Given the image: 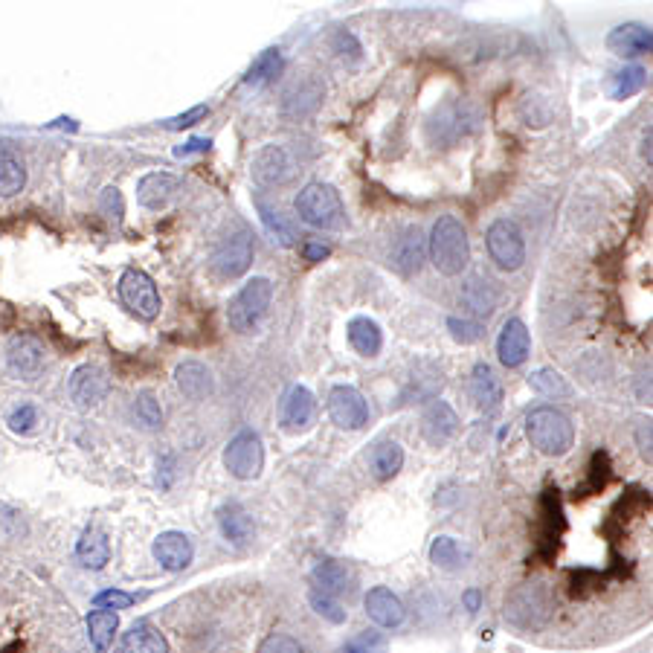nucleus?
I'll return each mask as SVG.
<instances>
[{
	"label": "nucleus",
	"instance_id": "nucleus-40",
	"mask_svg": "<svg viewBox=\"0 0 653 653\" xmlns=\"http://www.w3.org/2000/svg\"><path fill=\"white\" fill-rule=\"evenodd\" d=\"M308 601H311L314 613H317V616H323V619L331 624H343L346 622V616H349V613H346V607H343L337 598H331V595H323V593H317V590H311V593H308Z\"/></svg>",
	"mask_w": 653,
	"mask_h": 653
},
{
	"label": "nucleus",
	"instance_id": "nucleus-15",
	"mask_svg": "<svg viewBox=\"0 0 653 653\" xmlns=\"http://www.w3.org/2000/svg\"><path fill=\"white\" fill-rule=\"evenodd\" d=\"M151 552H154V561L163 566V569H169V572L186 569V566L192 564V555H195L192 540L183 535V532H163V535L154 540Z\"/></svg>",
	"mask_w": 653,
	"mask_h": 653
},
{
	"label": "nucleus",
	"instance_id": "nucleus-43",
	"mask_svg": "<svg viewBox=\"0 0 653 653\" xmlns=\"http://www.w3.org/2000/svg\"><path fill=\"white\" fill-rule=\"evenodd\" d=\"M447 328L453 331V337L459 343H476L482 337V323H474V320H456V317H450Z\"/></svg>",
	"mask_w": 653,
	"mask_h": 653
},
{
	"label": "nucleus",
	"instance_id": "nucleus-20",
	"mask_svg": "<svg viewBox=\"0 0 653 653\" xmlns=\"http://www.w3.org/2000/svg\"><path fill=\"white\" fill-rule=\"evenodd\" d=\"M311 581H314V590H317V593L340 598V595H346L349 590H352L355 575H352L349 566L340 564V561H323V564L314 566Z\"/></svg>",
	"mask_w": 653,
	"mask_h": 653
},
{
	"label": "nucleus",
	"instance_id": "nucleus-48",
	"mask_svg": "<svg viewBox=\"0 0 653 653\" xmlns=\"http://www.w3.org/2000/svg\"><path fill=\"white\" fill-rule=\"evenodd\" d=\"M212 149V140H204V137H195V140H189V143H183L175 149L178 157H189V154H201V151Z\"/></svg>",
	"mask_w": 653,
	"mask_h": 653
},
{
	"label": "nucleus",
	"instance_id": "nucleus-47",
	"mask_svg": "<svg viewBox=\"0 0 653 653\" xmlns=\"http://www.w3.org/2000/svg\"><path fill=\"white\" fill-rule=\"evenodd\" d=\"M302 253H305L308 262H323L328 253H331V247L323 244V241H305V244H302Z\"/></svg>",
	"mask_w": 653,
	"mask_h": 653
},
{
	"label": "nucleus",
	"instance_id": "nucleus-22",
	"mask_svg": "<svg viewBox=\"0 0 653 653\" xmlns=\"http://www.w3.org/2000/svg\"><path fill=\"white\" fill-rule=\"evenodd\" d=\"M421 262H424V236L418 227H410V230H404V236L398 238L389 265L404 276H413L421 268Z\"/></svg>",
	"mask_w": 653,
	"mask_h": 653
},
{
	"label": "nucleus",
	"instance_id": "nucleus-41",
	"mask_svg": "<svg viewBox=\"0 0 653 653\" xmlns=\"http://www.w3.org/2000/svg\"><path fill=\"white\" fill-rule=\"evenodd\" d=\"M93 604H96V610H128L131 604H137V595L131 593H122V590H105V593H99L93 598Z\"/></svg>",
	"mask_w": 653,
	"mask_h": 653
},
{
	"label": "nucleus",
	"instance_id": "nucleus-50",
	"mask_svg": "<svg viewBox=\"0 0 653 653\" xmlns=\"http://www.w3.org/2000/svg\"><path fill=\"white\" fill-rule=\"evenodd\" d=\"M462 604L468 607V613H476L479 604H482V593H479V590H468V593L462 595Z\"/></svg>",
	"mask_w": 653,
	"mask_h": 653
},
{
	"label": "nucleus",
	"instance_id": "nucleus-36",
	"mask_svg": "<svg viewBox=\"0 0 653 653\" xmlns=\"http://www.w3.org/2000/svg\"><path fill=\"white\" fill-rule=\"evenodd\" d=\"M529 386L540 392V395H549V398H566L572 395V386L566 384V378L555 369H537L535 375H529Z\"/></svg>",
	"mask_w": 653,
	"mask_h": 653
},
{
	"label": "nucleus",
	"instance_id": "nucleus-38",
	"mask_svg": "<svg viewBox=\"0 0 653 653\" xmlns=\"http://www.w3.org/2000/svg\"><path fill=\"white\" fill-rule=\"evenodd\" d=\"M386 648H389V642H386L384 633H378V630H360L357 636H352L343 645L340 653H386Z\"/></svg>",
	"mask_w": 653,
	"mask_h": 653
},
{
	"label": "nucleus",
	"instance_id": "nucleus-24",
	"mask_svg": "<svg viewBox=\"0 0 653 653\" xmlns=\"http://www.w3.org/2000/svg\"><path fill=\"white\" fill-rule=\"evenodd\" d=\"M175 381H178V389L189 401H204L207 395H212V389H215L207 366H201V363H195V360L180 363L178 372H175Z\"/></svg>",
	"mask_w": 653,
	"mask_h": 653
},
{
	"label": "nucleus",
	"instance_id": "nucleus-12",
	"mask_svg": "<svg viewBox=\"0 0 653 653\" xmlns=\"http://www.w3.org/2000/svg\"><path fill=\"white\" fill-rule=\"evenodd\" d=\"M314 416H317V401H314V395H311L305 386L288 389V395L282 398V407H279V424H282L288 433H299V430H308V427H311Z\"/></svg>",
	"mask_w": 653,
	"mask_h": 653
},
{
	"label": "nucleus",
	"instance_id": "nucleus-6",
	"mask_svg": "<svg viewBox=\"0 0 653 653\" xmlns=\"http://www.w3.org/2000/svg\"><path fill=\"white\" fill-rule=\"evenodd\" d=\"M119 299L125 302V308H131L137 317L143 320H154L160 314V294H157V285L149 273L131 268L122 273L119 279Z\"/></svg>",
	"mask_w": 653,
	"mask_h": 653
},
{
	"label": "nucleus",
	"instance_id": "nucleus-14",
	"mask_svg": "<svg viewBox=\"0 0 653 653\" xmlns=\"http://www.w3.org/2000/svg\"><path fill=\"white\" fill-rule=\"evenodd\" d=\"M421 430H424V439L430 445H447L459 430V416L453 413V407L447 401H430L424 416H421Z\"/></svg>",
	"mask_w": 653,
	"mask_h": 653
},
{
	"label": "nucleus",
	"instance_id": "nucleus-25",
	"mask_svg": "<svg viewBox=\"0 0 653 653\" xmlns=\"http://www.w3.org/2000/svg\"><path fill=\"white\" fill-rule=\"evenodd\" d=\"M218 526H221V535L227 537L233 546H247L253 537V520L238 503H227L218 508Z\"/></svg>",
	"mask_w": 653,
	"mask_h": 653
},
{
	"label": "nucleus",
	"instance_id": "nucleus-19",
	"mask_svg": "<svg viewBox=\"0 0 653 653\" xmlns=\"http://www.w3.org/2000/svg\"><path fill=\"white\" fill-rule=\"evenodd\" d=\"M607 47L616 53V56H642V53H651L653 38L651 30L645 24H622L607 35Z\"/></svg>",
	"mask_w": 653,
	"mask_h": 653
},
{
	"label": "nucleus",
	"instance_id": "nucleus-2",
	"mask_svg": "<svg viewBox=\"0 0 653 653\" xmlns=\"http://www.w3.org/2000/svg\"><path fill=\"white\" fill-rule=\"evenodd\" d=\"M526 433L529 442L537 447L543 456H566L575 445V427L572 421L555 410V407H537L526 418Z\"/></svg>",
	"mask_w": 653,
	"mask_h": 653
},
{
	"label": "nucleus",
	"instance_id": "nucleus-17",
	"mask_svg": "<svg viewBox=\"0 0 653 653\" xmlns=\"http://www.w3.org/2000/svg\"><path fill=\"white\" fill-rule=\"evenodd\" d=\"M366 616L378 627H398L404 622L407 610H404L401 598L392 593L389 587H372L366 593Z\"/></svg>",
	"mask_w": 653,
	"mask_h": 653
},
{
	"label": "nucleus",
	"instance_id": "nucleus-23",
	"mask_svg": "<svg viewBox=\"0 0 653 653\" xmlns=\"http://www.w3.org/2000/svg\"><path fill=\"white\" fill-rule=\"evenodd\" d=\"M320 102H323V85L317 79H305V82H297L294 88L285 93L282 111L288 117H308V114L317 111Z\"/></svg>",
	"mask_w": 653,
	"mask_h": 653
},
{
	"label": "nucleus",
	"instance_id": "nucleus-26",
	"mask_svg": "<svg viewBox=\"0 0 653 653\" xmlns=\"http://www.w3.org/2000/svg\"><path fill=\"white\" fill-rule=\"evenodd\" d=\"M122 653H169V642L154 624L137 622L122 636Z\"/></svg>",
	"mask_w": 653,
	"mask_h": 653
},
{
	"label": "nucleus",
	"instance_id": "nucleus-31",
	"mask_svg": "<svg viewBox=\"0 0 653 653\" xmlns=\"http://www.w3.org/2000/svg\"><path fill=\"white\" fill-rule=\"evenodd\" d=\"M645 82H648V76H645L642 67H624V70L613 73V76L607 79V96L616 99V102H622V99H627V96H633V93H639V90L645 88Z\"/></svg>",
	"mask_w": 653,
	"mask_h": 653
},
{
	"label": "nucleus",
	"instance_id": "nucleus-16",
	"mask_svg": "<svg viewBox=\"0 0 653 653\" xmlns=\"http://www.w3.org/2000/svg\"><path fill=\"white\" fill-rule=\"evenodd\" d=\"M471 398L476 410H482L485 416H494L503 407V386L488 363H479L471 375Z\"/></svg>",
	"mask_w": 653,
	"mask_h": 653
},
{
	"label": "nucleus",
	"instance_id": "nucleus-32",
	"mask_svg": "<svg viewBox=\"0 0 653 653\" xmlns=\"http://www.w3.org/2000/svg\"><path fill=\"white\" fill-rule=\"evenodd\" d=\"M465 305L479 314V317H488L491 311H494V305H497V288H494V282L491 279H471L468 282V288H465Z\"/></svg>",
	"mask_w": 653,
	"mask_h": 653
},
{
	"label": "nucleus",
	"instance_id": "nucleus-39",
	"mask_svg": "<svg viewBox=\"0 0 653 653\" xmlns=\"http://www.w3.org/2000/svg\"><path fill=\"white\" fill-rule=\"evenodd\" d=\"M134 416H137V424L143 430H157L163 424V410H160V401L151 395V392H143L134 404Z\"/></svg>",
	"mask_w": 653,
	"mask_h": 653
},
{
	"label": "nucleus",
	"instance_id": "nucleus-35",
	"mask_svg": "<svg viewBox=\"0 0 653 653\" xmlns=\"http://www.w3.org/2000/svg\"><path fill=\"white\" fill-rule=\"evenodd\" d=\"M282 70V53L279 50H265L259 59L250 64L247 76H244V85H268L270 79H276Z\"/></svg>",
	"mask_w": 653,
	"mask_h": 653
},
{
	"label": "nucleus",
	"instance_id": "nucleus-51",
	"mask_svg": "<svg viewBox=\"0 0 653 653\" xmlns=\"http://www.w3.org/2000/svg\"><path fill=\"white\" fill-rule=\"evenodd\" d=\"M645 157H648V163H651V131L645 134Z\"/></svg>",
	"mask_w": 653,
	"mask_h": 653
},
{
	"label": "nucleus",
	"instance_id": "nucleus-49",
	"mask_svg": "<svg viewBox=\"0 0 653 653\" xmlns=\"http://www.w3.org/2000/svg\"><path fill=\"white\" fill-rule=\"evenodd\" d=\"M639 450H642L645 459H651V424L639 427Z\"/></svg>",
	"mask_w": 653,
	"mask_h": 653
},
{
	"label": "nucleus",
	"instance_id": "nucleus-5",
	"mask_svg": "<svg viewBox=\"0 0 653 653\" xmlns=\"http://www.w3.org/2000/svg\"><path fill=\"white\" fill-rule=\"evenodd\" d=\"M488 253L491 259L500 265L503 270H517L523 268L526 262V238L520 233V227L508 218H500L488 227Z\"/></svg>",
	"mask_w": 653,
	"mask_h": 653
},
{
	"label": "nucleus",
	"instance_id": "nucleus-1",
	"mask_svg": "<svg viewBox=\"0 0 653 653\" xmlns=\"http://www.w3.org/2000/svg\"><path fill=\"white\" fill-rule=\"evenodd\" d=\"M430 259L442 276H459L471 262V241L459 218L442 215L430 233Z\"/></svg>",
	"mask_w": 653,
	"mask_h": 653
},
{
	"label": "nucleus",
	"instance_id": "nucleus-44",
	"mask_svg": "<svg viewBox=\"0 0 653 653\" xmlns=\"http://www.w3.org/2000/svg\"><path fill=\"white\" fill-rule=\"evenodd\" d=\"M99 207L102 212L111 218V221H122V215H125V204H122V195H119L117 186H108L105 192H102V201H99Z\"/></svg>",
	"mask_w": 653,
	"mask_h": 653
},
{
	"label": "nucleus",
	"instance_id": "nucleus-46",
	"mask_svg": "<svg viewBox=\"0 0 653 653\" xmlns=\"http://www.w3.org/2000/svg\"><path fill=\"white\" fill-rule=\"evenodd\" d=\"M35 418H38L35 407L24 404V407H18V410L9 416V430H12V433H27L32 424H35Z\"/></svg>",
	"mask_w": 653,
	"mask_h": 653
},
{
	"label": "nucleus",
	"instance_id": "nucleus-34",
	"mask_svg": "<svg viewBox=\"0 0 653 653\" xmlns=\"http://www.w3.org/2000/svg\"><path fill=\"white\" fill-rule=\"evenodd\" d=\"M404 468V450L395 442H381L372 453V471L378 479H392Z\"/></svg>",
	"mask_w": 653,
	"mask_h": 653
},
{
	"label": "nucleus",
	"instance_id": "nucleus-29",
	"mask_svg": "<svg viewBox=\"0 0 653 653\" xmlns=\"http://www.w3.org/2000/svg\"><path fill=\"white\" fill-rule=\"evenodd\" d=\"M76 558L82 561V566L88 569H102L111 558V546H108V537L99 529H85L79 537V546H76Z\"/></svg>",
	"mask_w": 653,
	"mask_h": 653
},
{
	"label": "nucleus",
	"instance_id": "nucleus-18",
	"mask_svg": "<svg viewBox=\"0 0 653 653\" xmlns=\"http://www.w3.org/2000/svg\"><path fill=\"white\" fill-rule=\"evenodd\" d=\"M529 346H532V340H529V328L523 326V320H517V317L508 320L500 331V340H497L500 363L508 369L520 366L529 357Z\"/></svg>",
	"mask_w": 653,
	"mask_h": 653
},
{
	"label": "nucleus",
	"instance_id": "nucleus-30",
	"mask_svg": "<svg viewBox=\"0 0 653 653\" xmlns=\"http://www.w3.org/2000/svg\"><path fill=\"white\" fill-rule=\"evenodd\" d=\"M119 627V616L111 610H90L88 613V636L90 645L96 653L108 651V645L114 642V633Z\"/></svg>",
	"mask_w": 653,
	"mask_h": 653
},
{
	"label": "nucleus",
	"instance_id": "nucleus-33",
	"mask_svg": "<svg viewBox=\"0 0 653 653\" xmlns=\"http://www.w3.org/2000/svg\"><path fill=\"white\" fill-rule=\"evenodd\" d=\"M430 561L439 566V569L453 572V569L465 566V561H468V552L459 546V540L442 535V537H436V540H433V546H430Z\"/></svg>",
	"mask_w": 653,
	"mask_h": 653
},
{
	"label": "nucleus",
	"instance_id": "nucleus-37",
	"mask_svg": "<svg viewBox=\"0 0 653 653\" xmlns=\"http://www.w3.org/2000/svg\"><path fill=\"white\" fill-rule=\"evenodd\" d=\"M256 207L262 212V221H265V227H268V233L273 236V241H279L282 247H291L294 244V230H291V224L276 212V209L265 207L262 201H256Z\"/></svg>",
	"mask_w": 653,
	"mask_h": 653
},
{
	"label": "nucleus",
	"instance_id": "nucleus-8",
	"mask_svg": "<svg viewBox=\"0 0 653 653\" xmlns=\"http://www.w3.org/2000/svg\"><path fill=\"white\" fill-rule=\"evenodd\" d=\"M250 265H253V238L247 230L224 238L212 253V270L221 279H238L250 270Z\"/></svg>",
	"mask_w": 653,
	"mask_h": 653
},
{
	"label": "nucleus",
	"instance_id": "nucleus-27",
	"mask_svg": "<svg viewBox=\"0 0 653 653\" xmlns=\"http://www.w3.org/2000/svg\"><path fill=\"white\" fill-rule=\"evenodd\" d=\"M27 186V166L15 149L0 146V198H15Z\"/></svg>",
	"mask_w": 653,
	"mask_h": 653
},
{
	"label": "nucleus",
	"instance_id": "nucleus-28",
	"mask_svg": "<svg viewBox=\"0 0 653 653\" xmlns=\"http://www.w3.org/2000/svg\"><path fill=\"white\" fill-rule=\"evenodd\" d=\"M349 343L355 349L357 355L363 357H375L381 352L384 346V334H381V326L369 317H355L349 323Z\"/></svg>",
	"mask_w": 653,
	"mask_h": 653
},
{
	"label": "nucleus",
	"instance_id": "nucleus-3",
	"mask_svg": "<svg viewBox=\"0 0 653 653\" xmlns=\"http://www.w3.org/2000/svg\"><path fill=\"white\" fill-rule=\"evenodd\" d=\"M299 221L317 230H337L343 227V201L331 183H308L297 198Z\"/></svg>",
	"mask_w": 653,
	"mask_h": 653
},
{
	"label": "nucleus",
	"instance_id": "nucleus-21",
	"mask_svg": "<svg viewBox=\"0 0 653 653\" xmlns=\"http://www.w3.org/2000/svg\"><path fill=\"white\" fill-rule=\"evenodd\" d=\"M178 178L166 175V172H151L137 183V201L146 209H163L178 192Z\"/></svg>",
	"mask_w": 653,
	"mask_h": 653
},
{
	"label": "nucleus",
	"instance_id": "nucleus-11",
	"mask_svg": "<svg viewBox=\"0 0 653 653\" xmlns=\"http://www.w3.org/2000/svg\"><path fill=\"white\" fill-rule=\"evenodd\" d=\"M108 395V375L99 366H79L70 378V398L79 410H90L96 404H102Z\"/></svg>",
	"mask_w": 653,
	"mask_h": 653
},
{
	"label": "nucleus",
	"instance_id": "nucleus-4",
	"mask_svg": "<svg viewBox=\"0 0 653 653\" xmlns=\"http://www.w3.org/2000/svg\"><path fill=\"white\" fill-rule=\"evenodd\" d=\"M270 297H273V285L265 276H256L250 279L236 297L230 299V308H227V320L230 328L238 334H247L262 323V317L268 314Z\"/></svg>",
	"mask_w": 653,
	"mask_h": 653
},
{
	"label": "nucleus",
	"instance_id": "nucleus-13",
	"mask_svg": "<svg viewBox=\"0 0 653 653\" xmlns=\"http://www.w3.org/2000/svg\"><path fill=\"white\" fill-rule=\"evenodd\" d=\"M6 360H9V372L15 378L35 381L38 372L44 369V346L35 337H15L9 352H6Z\"/></svg>",
	"mask_w": 653,
	"mask_h": 653
},
{
	"label": "nucleus",
	"instance_id": "nucleus-7",
	"mask_svg": "<svg viewBox=\"0 0 653 653\" xmlns=\"http://www.w3.org/2000/svg\"><path fill=\"white\" fill-rule=\"evenodd\" d=\"M224 465L236 479H256L265 468V447L253 430L238 433L224 450Z\"/></svg>",
	"mask_w": 653,
	"mask_h": 653
},
{
	"label": "nucleus",
	"instance_id": "nucleus-9",
	"mask_svg": "<svg viewBox=\"0 0 653 653\" xmlns=\"http://www.w3.org/2000/svg\"><path fill=\"white\" fill-rule=\"evenodd\" d=\"M328 416L343 430H360L369 418V407L355 386H334L328 395Z\"/></svg>",
	"mask_w": 653,
	"mask_h": 653
},
{
	"label": "nucleus",
	"instance_id": "nucleus-42",
	"mask_svg": "<svg viewBox=\"0 0 653 653\" xmlns=\"http://www.w3.org/2000/svg\"><path fill=\"white\" fill-rule=\"evenodd\" d=\"M259 653H305V648L299 645L294 636H285V633H273L262 642Z\"/></svg>",
	"mask_w": 653,
	"mask_h": 653
},
{
	"label": "nucleus",
	"instance_id": "nucleus-45",
	"mask_svg": "<svg viewBox=\"0 0 653 653\" xmlns=\"http://www.w3.org/2000/svg\"><path fill=\"white\" fill-rule=\"evenodd\" d=\"M209 108L207 105H195V108H189L186 114H180V117H172L163 122V128H169V131H183V128H189V125H195V122H201V119L207 117Z\"/></svg>",
	"mask_w": 653,
	"mask_h": 653
},
{
	"label": "nucleus",
	"instance_id": "nucleus-10",
	"mask_svg": "<svg viewBox=\"0 0 653 653\" xmlns=\"http://www.w3.org/2000/svg\"><path fill=\"white\" fill-rule=\"evenodd\" d=\"M250 175L262 186H279L294 175V163L291 154L282 146H265L253 154L250 160Z\"/></svg>",
	"mask_w": 653,
	"mask_h": 653
}]
</instances>
